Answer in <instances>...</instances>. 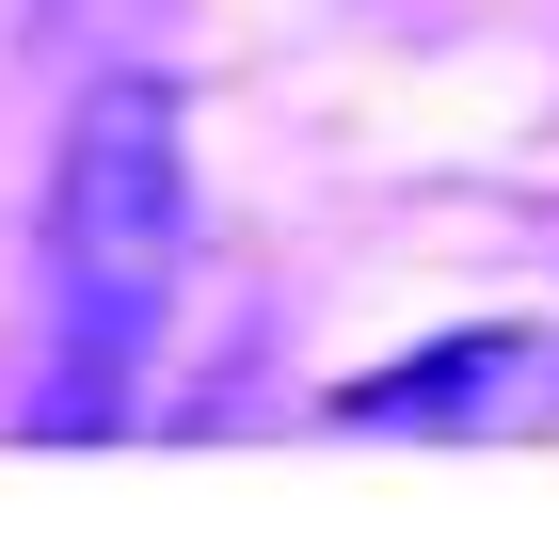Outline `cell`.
I'll return each instance as SVG.
<instances>
[{
  "label": "cell",
  "instance_id": "1",
  "mask_svg": "<svg viewBox=\"0 0 559 559\" xmlns=\"http://www.w3.org/2000/svg\"><path fill=\"white\" fill-rule=\"evenodd\" d=\"M48 431H96L144 384V352L176 320V272H192V144H176L160 81H96L64 160H48Z\"/></svg>",
  "mask_w": 559,
  "mask_h": 559
},
{
  "label": "cell",
  "instance_id": "2",
  "mask_svg": "<svg viewBox=\"0 0 559 559\" xmlns=\"http://www.w3.org/2000/svg\"><path fill=\"white\" fill-rule=\"evenodd\" d=\"M48 16H96V0H48Z\"/></svg>",
  "mask_w": 559,
  "mask_h": 559
}]
</instances>
